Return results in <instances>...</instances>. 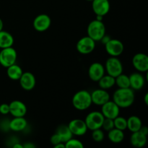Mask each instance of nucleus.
<instances>
[{"label":"nucleus","mask_w":148,"mask_h":148,"mask_svg":"<svg viewBox=\"0 0 148 148\" xmlns=\"http://www.w3.org/2000/svg\"><path fill=\"white\" fill-rule=\"evenodd\" d=\"M134 92L132 88H119L114 92L113 101L120 108H127L134 102Z\"/></svg>","instance_id":"1"},{"label":"nucleus","mask_w":148,"mask_h":148,"mask_svg":"<svg viewBox=\"0 0 148 148\" xmlns=\"http://www.w3.org/2000/svg\"><path fill=\"white\" fill-rule=\"evenodd\" d=\"M90 92L88 90H82L74 95L72 98V105L74 108L78 111H85L89 108L92 105Z\"/></svg>","instance_id":"2"},{"label":"nucleus","mask_w":148,"mask_h":148,"mask_svg":"<svg viewBox=\"0 0 148 148\" xmlns=\"http://www.w3.org/2000/svg\"><path fill=\"white\" fill-rule=\"evenodd\" d=\"M88 36L95 42L100 41L106 35V26L103 21L93 20L89 23L87 28Z\"/></svg>","instance_id":"3"},{"label":"nucleus","mask_w":148,"mask_h":148,"mask_svg":"<svg viewBox=\"0 0 148 148\" xmlns=\"http://www.w3.org/2000/svg\"><path fill=\"white\" fill-rule=\"evenodd\" d=\"M105 70L108 75L116 77L123 73V64L116 56H110L106 62Z\"/></svg>","instance_id":"4"},{"label":"nucleus","mask_w":148,"mask_h":148,"mask_svg":"<svg viewBox=\"0 0 148 148\" xmlns=\"http://www.w3.org/2000/svg\"><path fill=\"white\" fill-rule=\"evenodd\" d=\"M17 53L12 46L5 49H1L0 51V64L4 67H9L16 63Z\"/></svg>","instance_id":"5"},{"label":"nucleus","mask_w":148,"mask_h":148,"mask_svg":"<svg viewBox=\"0 0 148 148\" xmlns=\"http://www.w3.org/2000/svg\"><path fill=\"white\" fill-rule=\"evenodd\" d=\"M104 119L105 117L101 111H92L86 116L84 121L88 130L92 131L97 129H101Z\"/></svg>","instance_id":"6"},{"label":"nucleus","mask_w":148,"mask_h":148,"mask_svg":"<svg viewBox=\"0 0 148 148\" xmlns=\"http://www.w3.org/2000/svg\"><path fill=\"white\" fill-rule=\"evenodd\" d=\"M95 41L88 36L79 39L76 44L77 51L81 54H89L95 49Z\"/></svg>","instance_id":"7"},{"label":"nucleus","mask_w":148,"mask_h":148,"mask_svg":"<svg viewBox=\"0 0 148 148\" xmlns=\"http://www.w3.org/2000/svg\"><path fill=\"white\" fill-rule=\"evenodd\" d=\"M105 45L106 51L111 56H116L121 54L124 51V46L122 42L118 39H110Z\"/></svg>","instance_id":"8"},{"label":"nucleus","mask_w":148,"mask_h":148,"mask_svg":"<svg viewBox=\"0 0 148 148\" xmlns=\"http://www.w3.org/2000/svg\"><path fill=\"white\" fill-rule=\"evenodd\" d=\"M51 19L48 14H40L35 17L33 22V27L38 32H44L50 27Z\"/></svg>","instance_id":"9"},{"label":"nucleus","mask_w":148,"mask_h":148,"mask_svg":"<svg viewBox=\"0 0 148 148\" xmlns=\"http://www.w3.org/2000/svg\"><path fill=\"white\" fill-rule=\"evenodd\" d=\"M101 106L102 108H101V112L102 113L105 118L114 119L116 117L119 116L120 108L113 101L109 100Z\"/></svg>","instance_id":"10"},{"label":"nucleus","mask_w":148,"mask_h":148,"mask_svg":"<svg viewBox=\"0 0 148 148\" xmlns=\"http://www.w3.org/2000/svg\"><path fill=\"white\" fill-rule=\"evenodd\" d=\"M68 127L72 134L75 136L84 135L86 134L88 130L85 121L80 119H75L72 120L68 124Z\"/></svg>","instance_id":"11"},{"label":"nucleus","mask_w":148,"mask_h":148,"mask_svg":"<svg viewBox=\"0 0 148 148\" xmlns=\"http://www.w3.org/2000/svg\"><path fill=\"white\" fill-rule=\"evenodd\" d=\"M132 64L134 69L139 72H147L148 71V56L143 53H136L132 58Z\"/></svg>","instance_id":"12"},{"label":"nucleus","mask_w":148,"mask_h":148,"mask_svg":"<svg viewBox=\"0 0 148 148\" xmlns=\"http://www.w3.org/2000/svg\"><path fill=\"white\" fill-rule=\"evenodd\" d=\"M105 67L100 62H94L88 69V76L91 80L98 82L105 75Z\"/></svg>","instance_id":"13"},{"label":"nucleus","mask_w":148,"mask_h":148,"mask_svg":"<svg viewBox=\"0 0 148 148\" xmlns=\"http://www.w3.org/2000/svg\"><path fill=\"white\" fill-rule=\"evenodd\" d=\"M10 114L14 117H24L27 114V106L21 101L15 100L9 104Z\"/></svg>","instance_id":"14"},{"label":"nucleus","mask_w":148,"mask_h":148,"mask_svg":"<svg viewBox=\"0 0 148 148\" xmlns=\"http://www.w3.org/2000/svg\"><path fill=\"white\" fill-rule=\"evenodd\" d=\"M111 5L108 0H93L92 9L96 15L105 16L109 12Z\"/></svg>","instance_id":"15"},{"label":"nucleus","mask_w":148,"mask_h":148,"mask_svg":"<svg viewBox=\"0 0 148 148\" xmlns=\"http://www.w3.org/2000/svg\"><path fill=\"white\" fill-rule=\"evenodd\" d=\"M92 103L97 106H102L110 100V95L106 90L100 89L95 90L90 93Z\"/></svg>","instance_id":"16"},{"label":"nucleus","mask_w":148,"mask_h":148,"mask_svg":"<svg viewBox=\"0 0 148 148\" xmlns=\"http://www.w3.org/2000/svg\"><path fill=\"white\" fill-rule=\"evenodd\" d=\"M19 81L21 88L27 91L32 90L35 88L36 84V77L33 73L30 72H23Z\"/></svg>","instance_id":"17"},{"label":"nucleus","mask_w":148,"mask_h":148,"mask_svg":"<svg viewBox=\"0 0 148 148\" xmlns=\"http://www.w3.org/2000/svg\"><path fill=\"white\" fill-rule=\"evenodd\" d=\"M130 88L133 90H140L145 84V78L141 72H134L129 76Z\"/></svg>","instance_id":"18"},{"label":"nucleus","mask_w":148,"mask_h":148,"mask_svg":"<svg viewBox=\"0 0 148 148\" xmlns=\"http://www.w3.org/2000/svg\"><path fill=\"white\" fill-rule=\"evenodd\" d=\"M147 141V136L142 133L140 131L132 132L130 137V143L134 147L141 148L146 145Z\"/></svg>","instance_id":"19"},{"label":"nucleus","mask_w":148,"mask_h":148,"mask_svg":"<svg viewBox=\"0 0 148 148\" xmlns=\"http://www.w3.org/2000/svg\"><path fill=\"white\" fill-rule=\"evenodd\" d=\"M27 121L24 117H14L10 121L9 127L11 130L15 132L23 131L27 127Z\"/></svg>","instance_id":"20"},{"label":"nucleus","mask_w":148,"mask_h":148,"mask_svg":"<svg viewBox=\"0 0 148 148\" xmlns=\"http://www.w3.org/2000/svg\"><path fill=\"white\" fill-rule=\"evenodd\" d=\"M14 43V38L11 33L5 30L0 31V49L11 47Z\"/></svg>","instance_id":"21"},{"label":"nucleus","mask_w":148,"mask_h":148,"mask_svg":"<svg viewBox=\"0 0 148 148\" xmlns=\"http://www.w3.org/2000/svg\"><path fill=\"white\" fill-rule=\"evenodd\" d=\"M23 73V71L22 68L16 64L7 68V75L12 80H19Z\"/></svg>","instance_id":"22"},{"label":"nucleus","mask_w":148,"mask_h":148,"mask_svg":"<svg viewBox=\"0 0 148 148\" xmlns=\"http://www.w3.org/2000/svg\"><path fill=\"white\" fill-rule=\"evenodd\" d=\"M108 137L112 143H114V144L121 143L124 139V131L114 128L108 132Z\"/></svg>","instance_id":"23"},{"label":"nucleus","mask_w":148,"mask_h":148,"mask_svg":"<svg viewBox=\"0 0 148 148\" xmlns=\"http://www.w3.org/2000/svg\"><path fill=\"white\" fill-rule=\"evenodd\" d=\"M127 129L132 132L139 131L143 126L141 119L137 116H131L127 119Z\"/></svg>","instance_id":"24"},{"label":"nucleus","mask_w":148,"mask_h":148,"mask_svg":"<svg viewBox=\"0 0 148 148\" xmlns=\"http://www.w3.org/2000/svg\"><path fill=\"white\" fill-rule=\"evenodd\" d=\"M56 133L59 134V136L60 137L61 140H62V143H65L66 141L71 139L73 136V134H72L71 131L69 130L68 125L66 124H62V125H59V127L56 128Z\"/></svg>","instance_id":"25"},{"label":"nucleus","mask_w":148,"mask_h":148,"mask_svg":"<svg viewBox=\"0 0 148 148\" xmlns=\"http://www.w3.org/2000/svg\"><path fill=\"white\" fill-rule=\"evenodd\" d=\"M98 82L100 88L108 90L112 88L115 85V77L109 75H104Z\"/></svg>","instance_id":"26"},{"label":"nucleus","mask_w":148,"mask_h":148,"mask_svg":"<svg viewBox=\"0 0 148 148\" xmlns=\"http://www.w3.org/2000/svg\"><path fill=\"white\" fill-rule=\"evenodd\" d=\"M115 85H116L119 88H130V77L127 75L121 73L115 77Z\"/></svg>","instance_id":"27"},{"label":"nucleus","mask_w":148,"mask_h":148,"mask_svg":"<svg viewBox=\"0 0 148 148\" xmlns=\"http://www.w3.org/2000/svg\"><path fill=\"white\" fill-rule=\"evenodd\" d=\"M114 128L119 129L120 130L124 131L127 129V119L122 116H118L114 119Z\"/></svg>","instance_id":"28"},{"label":"nucleus","mask_w":148,"mask_h":148,"mask_svg":"<svg viewBox=\"0 0 148 148\" xmlns=\"http://www.w3.org/2000/svg\"><path fill=\"white\" fill-rule=\"evenodd\" d=\"M65 144V148H82L84 145L82 142L77 139L71 138L68 141H66Z\"/></svg>","instance_id":"29"},{"label":"nucleus","mask_w":148,"mask_h":148,"mask_svg":"<svg viewBox=\"0 0 148 148\" xmlns=\"http://www.w3.org/2000/svg\"><path fill=\"white\" fill-rule=\"evenodd\" d=\"M92 138L96 143H101L104 140V132L101 129L92 130Z\"/></svg>","instance_id":"30"},{"label":"nucleus","mask_w":148,"mask_h":148,"mask_svg":"<svg viewBox=\"0 0 148 148\" xmlns=\"http://www.w3.org/2000/svg\"><path fill=\"white\" fill-rule=\"evenodd\" d=\"M103 130H105V131L108 132L110 130H111L112 129L114 128V119H111L108 118H105L103 120V122L102 127Z\"/></svg>","instance_id":"31"},{"label":"nucleus","mask_w":148,"mask_h":148,"mask_svg":"<svg viewBox=\"0 0 148 148\" xmlns=\"http://www.w3.org/2000/svg\"><path fill=\"white\" fill-rule=\"evenodd\" d=\"M0 114L2 115H7L10 114V106L7 103H2L0 105Z\"/></svg>","instance_id":"32"},{"label":"nucleus","mask_w":148,"mask_h":148,"mask_svg":"<svg viewBox=\"0 0 148 148\" xmlns=\"http://www.w3.org/2000/svg\"><path fill=\"white\" fill-rule=\"evenodd\" d=\"M50 140H51V143L53 146L56 145H57V144H59V143H62V140H61L60 137L59 136V134H56V132H55L54 134L51 136V137Z\"/></svg>","instance_id":"33"},{"label":"nucleus","mask_w":148,"mask_h":148,"mask_svg":"<svg viewBox=\"0 0 148 148\" xmlns=\"http://www.w3.org/2000/svg\"><path fill=\"white\" fill-rule=\"evenodd\" d=\"M139 131L141 132L142 133H143L144 134H145V135L147 136L148 134V129L147 127H144V126H142V127L140 128V130H139Z\"/></svg>","instance_id":"34"},{"label":"nucleus","mask_w":148,"mask_h":148,"mask_svg":"<svg viewBox=\"0 0 148 148\" xmlns=\"http://www.w3.org/2000/svg\"><path fill=\"white\" fill-rule=\"evenodd\" d=\"M110 39H111V38H110V36H104L102 38H101V40H100V41H101L103 43V44H106V43H107V42L108 41V40H110Z\"/></svg>","instance_id":"35"},{"label":"nucleus","mask_w":148,"mask_h":148,"mask_svg":"<svg viewBox=\"0 0 148 148\" xmlns=\"http://www.w3.org/2000/svg\"><path fill=\"white\" fill-rule=\"evenodd\" d=\"M36 145L31 143H27L23 145V148H35Z\"/></svg>","instance_id":"36"},{"label":"nucleus","mask_w":148,"mask_h":148,"mask_svg":"<svg viewBox=\"0 0 148 148\" xmlns=\"http://www.w3.org/2000/svg\"><path fill=\"white\" fill-rule=\"evenodd\" d=\"M53 147H54V148H65V144L64 143H60L54 145Z\"/></svg>","instance_id":"37"},{"label":"nucleus","mask_w":148,"mask_h":148,"mask_svg":"<svg viewBox=\"0 0 148 148\" xmlns=\"http://www.w3.org/2000/svg\"><path fill=\"white\" fill-rule=\"evenodd\" d=\"M13 148H23V145H21L20 143H17L13 145Z\"/></svg>","instance_id":"38"},{"label":"nucleus","mask_w":148,"mask_h":148,"mask_svg":"<svg viewBox=\"0 0 148 148\" xmlns=\"http://www.w3.org/2000/svg\"><path fill=\"white\" fill-rule=\"evenodd\" d=\"M144 101L146 105H148V93H146L144 97Z\"/></svg>","instance_id":"39"},{"label":"nucleus","mask_w":148,"mask_h":148,"mask_svg":"<svg viewBox=\"0 0 148 148\" xmlns=\"http://www.w3.org/2000/svg\"><path fill=\"white\" fill-rule=\"evenodd\" d=\"M3 27H4V23H3L2 20L0 18V31L3 30Z\"/></svg>","instance_id":"40"},{"label":"nucleus","mask_w":148,"mask_h":148,"mask_svg":"<svg viewBox=\"0 0 148 148\" xmlns=\"http://www.w3.org/2000/svg\"><path fill=\"white\" fill-rule=\"evenodd\" d=\"M86 1H92L93 0H86Z\"/></svg>","instance_id":"41"}]
</instances>
